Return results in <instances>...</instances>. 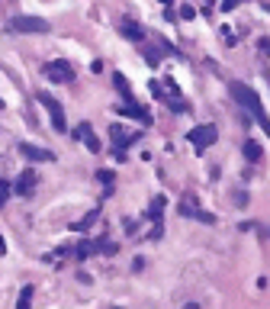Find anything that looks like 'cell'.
I'll use <instances>...</instances> for the list:
<instances>
[{
	"label": "cell",
	"mask_w": 270,
	"mask_h": 309,
	"mask_svg": "<svg viewBox=\"0 0 270 309\" xmlns=\"http://www.w3.org/2000/svg\"><path fill=\"white\" fill-rule=\"evenodd\" d=\"M228 93L232 97H235L244 110H248L251 116H254V123L264 129V132L270 136V116H267V110H264V103H261V97H257V93L251 90V87H244L241 81H228Z\"/></svg>",
	"instance_id": "cell-1"
},
{
	"label": "cell",
	"mask_w": 270,
	"mask_h": 309,
	"mask_svg": "<svg viewBox=\"0 0 270 309\" xmlns=\"http://www.w3.org/2000/svg\"><path fill=\"white\" fill-rule=\"evenodd\" d=\"M190 142H193V148H196V154H203L209 145H216L219 142V129L213 126V123H206V126H196L193 132H190Z\"/></svg>",
	"instance_id": "cell-2"
},
{
	"label": "cell",
	"mask_w": 270,
	"mask_h": 309,
	"mask_svg": "<svg viewBox=\"0 0 270 309\" xmlns=\"http://www.w3.org/2000/svg\"><path fill=\"white\" fill-rule=\"evenodd\" d=\"M45 71V78L48 81H55V84H68V81H74V68H71L65 58H55V62H45L42 65Z\"/></svg>",
	"instance_id": "cell-3"
},
{
	"label": "cell",
	"mask_w": 270,
	"mask_h": 309,
	"mask_svg": "<svg viewBox=\"0 0 270 309\" xmlns=\"http://www.w3.org/2000/svg\"><path fill=\"white\" fill-rule=\"evenodd\" d=\"M39 103L48 110V120H52L55 132H65V129H68V120H65V110H61V103L52 97V93H39Z\"/></svg>",
	"instance_id": "cell-4"
},
{
	"label": "cell",
	"mask_w": 270,
	"mask_h": 309,
	"mask_svg": "<svg viewBox=\"0 0 270 309\" xmlns=\"http://www.w3.org/2000/svg\"><path fill=\"white\" fill-rule=\"evenodd\" d=\"M10 29L13 32H48V23L42 16H13Z\"/></svg>",
	"instance_id": "cell-5"
},
{
	"label": "cell",
	"mask_w": 270,
	"mask_h": 309,
	"mask_svg": "<svg viewBox=\"0 0 270 309\" xmlns=\"http://www.w3.org/2000/svg\"><path fill=\"white\" fill-rule=\"evenodd\" d=\"M109 139H113L116 151H126L132 142L139 139V132H129V129H122V126H113V129H109Z\"/></svg>",
	"instance_id": "cell-6"
},
{
	"label": "cell",
	"mask_w": 270,
	"mask_h": 309,
	"mask_svg": "<svg viewBox=\"0 0 270 309\" xmlns=\"http://www.w3.org/2000/svg\"><path fill=\"white\" fill-rule=\"evenodd\" d=\"M180 213H183V216H190V219H200V222H216V216H209V213H203L200 206H196L193 203V197H183V203H180Z\"/></svg>",
	"instance_id": "cell-7"
},
{
	"label": "cell",
	"mask_w": 270,
	"mask_h": 309,
	"mask_svg": "<svg viewBox=\"0 0 270 309\" xmlns=\"http://www.w3.org/2000/svg\"><path fill=\"white\" fill-rule=\"evenodd\" d=\"M20 154H26L29 161H55V151L39 148V145H29V142H23V145H20Z\"/></svg>",
	"instance_id": "cell-8"
},
{
	"label": "cell",
	"mask_w": 270,
	"mask_h": 309,
	"mask_svg": "<svg viewBox=\"0 0 270 309\" xmlns=\"http://www.w3.org/2000/svg\"><path fill=\"white\" fill-rule=\"evenodd\" d=\"M71 136H74V139H81L84 145H87V151H93V154L100 151V139H97V136L90 132V126H87V123H81V126H78V129H74Z\"/></svg>",
	"instance_id": "cell-9"
},
{
	"label": "cell",
	"mask_w": 270,
	"mask_h": 309,
	"mask_svg": "<svg viewBox=\"0 0 270 309\" xmlns=\"http://www.w3.org/2000/svg\"><path fill=\"white\" fill-rule=\"evenodd\" d=\"M116 113L119 116H135L139 123H145V126H151V116H148V110H142V106H135V103H126V106H116Z\"/></svg>",
	"instance_id": "cell-10"
},
{
	"label": "cell",
	"mask_w": 270,
	"mask_h": 309,
	"mask_svg": "<svg viewBox=\"0 0 270 309\" xmlns=\"http://www.w3.org/2000/svg\"><path fill=\"white\" fill-rule=\"evenodd\" d=\"M119 32L126 35V39H132V42H142L145 39V29L139 26V23H132V20H119Z\"/></svg>",
	"instance_id": "cell-11"
},
{
	"label": "cell",
	"mask_w": 270,
	"mask_h": 309,
	"mask_svg": "<svg viewBox=\"0 0 270 309\" xmlns=\"http://www.w3.org/2000/svg\"><path fill=\"white\" fill-rule=\"evenodd\" d=\"M32 187H35V174H32V171H23V174L16 177V187H13V190H16L20 197H26V194H32Z\"/></svg>",
	"instance_id": "cell-12"
},
{
	"label": "cell",
	"mask_w": 270,
	"mask_h": 309,
	"mask_svg": "<svg viewBox=\"0 0 270 309\" xmlns=\"http://www.w3.org/2000/svg\"><path fill=\"white\" fill-rule=\"evenodd\" d=\"M244 158H248L251 164H257V161L264 158V151H261V145H257L254 139H248V142H244Z\"/></svg>",
	"instance_id": "cell-13"
},
{
	"label": "cell",
	"mask_w": 270,
	"mask_h": 309,
	"mask_svg": "<svg viewBox=\"0 0 270 309\" xmlns=\"http://www.w3.org/2000/svg\"><path fill=\"white\" fill-rule=\"evenodd\" d=\"M32 303V283H26V287L20 290V300H16V309H29Z\"/></svg>",
	"instance_id": "cell-14"
},
{
	"label": "cell",
	"mask_w": 270,
	"mask_h": 309,
	"mask_svg": "<svg viewBox=\"0 0 270 309\" xmlns=\"http://www.w3.org/2000/svg\"><path fill=\"white\" fill-rule=\"evenodd\" d=\"M161 209H164V197H155V200H151V209H148V219L161 222Z\"/></svg>",
	"instance_id": "cell-15"
},
{
	"label": "cell",
	"mask_w": 270,
	"mask_h": 309,
	"mask_svg": "<svg viewBox=\"0 0 270 309\" xmlns=\"http://www.w3.org/2000/svg\"><path fill=\"white\" fill-rule=\"evenodd\" d=\"M113 81H116V90L122 93V97H126V103H132V90H129V81L122 78V74H116Z\"/></svg>",
	"instance_id": "cell-16"
},
{
	"label": "cell",
	"mask_w": 270,
	"mask_h": 309,
	"mask_svg": "<svg viewBox=\"0 0 270 309\" xmlns=\"http://www.w3.org/2000/svg\"><path fill=\"white\" fill-rule=\"evenodd\" d=\"M90 252H93V242H90V239H81V245L74 248V255H78L81 261H87V258H90Z\"/></svg>",
	"instance_id": "cell-17"
},
{
	"label": "cell",
	"mask_w": 270,
	"mask_h": 309,
	"mask_svg": "<svg viewBox=\"0 0 270 309\" xmlns=\"http://www.w3.org/2000/svg\"><path fill=\"white\" fill-rule=\"evenodd\" d=\"M97 216H100V209H97V206H93V209H90V213H87V216H84L81 222H74V229H81V232H84V229H87V225H90V222H93Z\"/></svg>",
	"instance_id": "cell-18"
},
{
	"label": "cell",
	"mask_w": 270,
	"mask_h": 309,
	"mask_svg": "<svg viewBox=\"0 0 270 309\" xmlns=\"http://www.w3.org/2000/svg\"><path fill=\"white\" fill-rule=\"evenodd\" d=\"M93 248H100L103 255H116V252H119V248H116L113 242H109V239H100V242H93Z\"/></svg>",
	"instance_id": "cell-19"
},
{
	"label": "cell",
	"mask_w": 270,
	"mask_h": 309,
	"mask_svg": "<svg viewBox=\"0 0 270 309\" xmlns=\"http://www.w3.org/2000/svg\"><path fill=\"white\" fill-rule=\"evenodd\" d=\"M145 58H148V65H151V68H158V65H161V52H158V49H151V45L145 49Z\"/></svg>",
	"instance_id": "cell-20"
},
{
	"label": "cell",
	"mask_w": 270,
	"mask_h": 309,
	"mask_svg": "<svg viewBox=\"0 0 270 309\" xmlns=\"http://www.w3.org/2000/svg\"><path fill=\"white\" fill-rule=\"evenodd\" d=\"M97 181H100V184H113V181H116V174L109 171V168H103V171H97Z\"/></svg>",
	"instance_id": "cell-21"
},
{
	"label": "cell",
	"mask_w": 270,
	"mask_h": 309,
	"mask_svg": "<svg viewBox=\"0 0 270 309\" xmlns=\"http://www.w3.org/2000/svg\"><path fill=\"white\" fill-rule=\"evenodd\" d=\"M13 194V187H10V181H0V206L7 203V197Z\"/></svg>",
	"instance_id": "cell-22"
},
{
	"label": "cell",
	"mask_w": 270,
	"mask_h": 309,
	"mask_svg": "<svg viewBox=\"0 0 270 309\" xmlns=\"http://www.w3.org/2000/svg\"><path fill=\"white\" fill-rule=\"evenodd\" d=\"M193 16H196V10H193L190 4H187V7H180V20H193Z\"/></svg>",
	"instance_id": "cell-23"
},
{
	"label": "cell",
	"mask_w": 270,
	"mask_h": 309,
	"mask_svg": "<svg viewBox=\"0 0 270 309\" xmlns=\"http://www.w3.org/2000/svg\"><path fill=\"white\" fill-rule=\"evenodd\" d=\"M161 235H164V229H161V222H155V229H151V235H148V239H161Z\"/></svg>",
	"instance_id": "cell-24"
},
{
	"label": "cell",
	"mask_w": 270,
	"mask_h": 309,
	"mask_svg": "<svg viewBox=\"0 0 270 309\" xmlns=\"http://www.w3.org/2000/svg\"><path fill=\"white\" fill-rule=\"evenodd\" d=\"M222 35H225V42H228V45L235 42V35H232V26H222Z\"/></svg>",
	"instance_id": "cell-25"
},
{
	"label": "cell",
	"mask_w": 270,
	"mask_h": 309,
	"mask_svg": "<svg viewBox=\"0 0 270 309\" xmlns=\"http://www.w3.org/2000/svg\"><path fill=\"white\" fill-rule=\"evenodd\" d=\"M241 4V0H222V10H235Z\"/></svg>",
	"instance_id": "cell-26"
},
{
	"label": "cell",
	"mask_w": 270,
	"mask_h": 309,
	"mask_svg": "<svg viewBox=\"0 0 270 309\" xmlns=\"http://www.w3.org/2000/svg\"><path fill=\"white\" fill-rule=\"evenodd\" d=\"M7 252V242H4V235H0V255H4Z\"/></svg>",
	"instance_id": "cell-27"
},
{
	"label": "cell",
	"mask_w": 270,
	"mask_h": 309,
	"mask_svg": "<svg viewBox=\"0 0 270 309\" xmlns=\"http://www.w3.org/2000/svg\"><path fill=\"white\" fill-rule=\"evenodd\" d=\"M183 309H200V306H196V303H187V306H183Z\"/></svg>",
	"instance_id": "cell-28"
},
{
	"label": "cell",
	"mask_w": 270,
	"mask_h": 309,
	"mask_svg": "<svg viewBox=\"0 0 270 309\" xmlns=\"http://www.w3.org/2000/svg\"><path fill=\"white\" fill-rule=\"evenodd\" d=\"M161 4H174V0H161Z\"/></svg>",
	"instance_id": "cell-29"
},
{
	"label": "cell",
	"mask_w": 270,
	"mask_h": 309,
	"mask_svg": "<svg viewBox=\"0 0 270 309\" xmlns=\"http://www.w3.org/2000/svg\"><path fill=\"white\" fill-rule=\"evenodd\" d=\"M0 110H4V100H0Z\"/></svg>",
	"instance_id": "cell-30"
}]
</instances>
